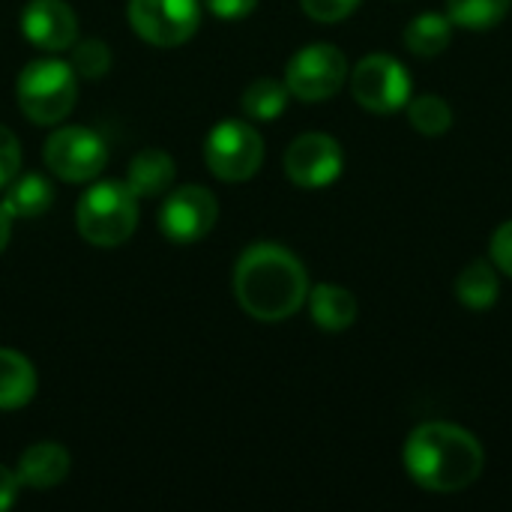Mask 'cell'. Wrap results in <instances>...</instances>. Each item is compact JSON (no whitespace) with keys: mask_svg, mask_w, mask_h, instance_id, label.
I'll list each match as a JSON object with an SVG mask.
<instances>
[{"mask_svg":"<svg viewBox=\"0 0 512 512\" xmlns=\"http://www.w3.org/2000/svg\"><path fill=\"white\" fill-rule=\"evenodd\" d=\"M42 159L48 171L66 183H90L108 165V147L87 126H60L45 138Z\"/></svg>","mask_w":512,"mask_h":512,"instance_id":"obj_7","label":"cell"},{"mask_svg":"<svg viewBox=\"0 0 512 512\" xmlns=\"http://www.w3.org/2000/svg\"><path fill=\"white\" fill-rule=\"evenodd\" d=\"M348 81V60L342 48L315 42L300 48L285 66V84L300 102H324L336 96Z\"/></svg>","mask_w":512,"mask_h":512,"instance_id":"obj_8","label":"cell"},{"mask_svg":"<svg viewBox=\"0 0 512 512\" xmlns=\"http://www.w3.org/2000/svg\"><path fill=\"white\" fill-rule=\"evenodd\" d=\"M177 177V165L165 150H141L126 171V186L138 198H156L162 195Z\"/></svg>","mask_w":512,"mask_h":512,"instance_id":"obj_16","label":"cell"},{"mask_svg":"<svg viewBox=\"0 0 512 512\" xmlns=\"http://www.w3.org/2000/svg\"><path fill=\"white\" fill-rule=\"evenodd\" d=\"M363 0H300L303 12L321 24H336L342 18H348Z\"/></svg>","mask_w":512,"mask_h":512,"instance_id":"obj_24","label":"cell"},{"mask_svg":"<svg viewBox=\"0 0 512 512\" xmlns=\"http://www.w3.org/2000/svg\"><path fill=\"white\" fill-rule=\"evenodd\" d=\"M219 219V201L204 186H180L159 207V231L174 243L204 240Z\"/></svg>","mask_w":512,"mask_h":512,"instance_id":"obj_11","label":"cell"},{"mask_svg":"<svg viewBox=\"0 0 512 512\" xmlns=\"http://www.w3.org/2000/svg\"><path fill=\"white\" fill-rule=\"evenodd\" d=\"M72 72L84 81H99L111 69V51L102 39H75L72 45Z\"/></svg>","mask_w":512,"mask_h":512,"instance_id":"obj_23","label":"cell"},{"mask_svg":"<svg viewBox=\"0 0 512 512\" xmlns=\"http://www.w3.org/2000/svg\"><path fill=\"white\" fill-rule=\"evenodd\" d=\"M501 294V282H498V267L492 261H471L459 279H456V297L465 309L474 312H486L498 303Z\"/></svg>","mask_w":512,"mask_h":512,"instance_id":"obj_18","label":"cell"},{"mask_svg":"<svg viewBox=\"0 0 512 512\" xmlns=\"http://www.w3.org/2000/svg\"><path fill=\"white\" fill-rule=\"evenodd\" d=\"M450 39H453V21L450 15H441V12H423L411 18L405 27V48L423 60L438 57L450 45Z\"/></svg>","mask_w":512,"mask_h":512,"instance_id":"obj_19","label":"cell"},{"mask_svg":"<svg viewBox=\"0 0 512 512\" xmlns=\"http://www.w3.org/2000/svg\"><path fill=\"white\" fill-rule=\"evenodd\" d=\"M306 303L312 321L327 333H342L357 321V297L342 285H330V282L315 285L309 288Z\"/></svg>","mask_w":512,"mask_h":512,"instance_id":"obj_14","label":"cell"},{"mask_svg":"<svg viewBox=\"0 0 512 512\" xmlns=\"http://www.w3.org/2000/svg\"><path fill=\"white\" fill-rule=\"evenodd\" d=\"M234 297L249 318L279 324L303 309L309 297V273L291 249L279 243H255L237 258Z\"/></svg>","mask_w":512,"mask_h":512,"instance_id":"obj_1","label":"cell"},{"mask_svg":"<svg viewBox=\"0 0 512 512\" xmlns=\"http://www.w3.org/2000/svg\"><path fill=\"white\" fill-rule=\"evenodd\" d=\"M0 204L12 216V222L15 219H36V216H42L54 204V186L39 171L15 174L6 183V195H3Z\"/></svg>","mask_w":512,"mask_h":512,"instance_id":"obj_15","label":"cell"},{"mask_svg":"<svg viewBox=\"0 0 512 512\" xmlns=\"http://www.w3.org/2000/svg\"><path fill=\"white\" fill-rule=\"evenodd\" d=\"M510 9L512 0H447V15L453 27H465L477 33L498 27Z\"/></svg>","mask_w":512,"mask_h":512,"instance_id":"obj_21","label":"cell"},{"mask_svg":"<svg viewBox=\"0 0 512 512\" xmlns=\"http://www.w3.org/2000/svg\"><path fill=\"white\" fill-rule=\"evenodd\" d=\"M204 3H207V9H210L216 18H225V21L246 18V15L258 6V0H204Z\"/></svg>","mask_w":512,"mask_h":512,"instance_id":"obj_27","label":"cell"},{"mask_svg":"<svg viewBox=\"0 0 512 512\" xmlns=\"http://www.w3.org/2000/svg\"><path fill=\"white\" fill-rule=\"evenodd\" d=\"M15 96L21 114L30 123L54 126L72 111L78 99V75L72 72L69 63L57 57H39L18 72Z\"/></svg>","mask_w":512,"mask_h":512,"instance_id":"obj_3","label":"cell"},{"mask_svg":"<svg viewBox=\"0 0 512 512\" xmlns=\"http://www.w3.org/2000/svg\"><path fill=\"white\" fill-rule=\"evenodd\" d=\"M486 465L483 444L474 432L432 420L420 423L405 441V471L408 477L435 495H456L471 489Z\"/></svg>","mask_w":512,"mask_h":512,"instance_id":"obj_2","label":"cell"},{"mask_svg":"<svg viewBox=\"0 0 512 512\" xmlns=\"http://www.w3.org/2000/svg\"><path fill=\"white\" fill-rule=\"evenodd\" d=\"M9 234H12V216L3 210V204H0V252L6 249V243H9Z\"/></svg>","mask_w":512,"mask_h":512,"instance_id":"obj_29","label":"cell"},{"mask_svg":"<svg viewBox=\"0 0 512 512\" xmlns=\"http://www.w3.org/2000/svg\"><path fill=\"white\" fill-rule=\"evenodd\" d=\"M129 24L132 30L159 48L183 45L195 36L201 24L198 0H129Z\"/></svg>","mask_w":512,"mask_h":512,"instance_id":"obj_9","label":"cell"},{"mask_svg":"<svg viewBox=\"0 0 512 512\" xmlns=\"http://www.w3.org/2000/svg\"><path fill=\"white\" fill-rule=\"evenodd\" d=\"M405 108H408L411 126L426 138H438L453 129V108L444 96H435V93L411 96V102Z\"/></svg>","mask_w":512,"mask_h":512,"instance_id":"obj_22","label":"cell"},{"mask_svg":"<svg viewBox=\"0 0 512 512\" xmlns=\"http://www.w3.org/2000/svg\"><path fill=\"white\" fill-rule=\"evenodd\" d=\"M288 99H291V90L285 81H276V78H258L252 81L243 96H240V105L243 111L252 117V120H276L285 108H288Z\"/></svg>","mask_w":512,"mask_h":512,"instance_id":"obj_20","label":"cell"},{"mask_svg":"<svg viewBox=\"0 0 512 512\" xmlns=\"http://www.w3.org/2000/svg\"><path fill=\"white\" fill-rule=\"evenodd\" d=\"M75 222L90 246L114 249L126 243L138 225V195L126 183L102 180L81 195Z\"/></svg>","mask_w":512,"mask_h":512,"instance_id":"obj_4","label":"cell"},{"mask_svg":"<svg viewBox=\"0 0 512 512\" xmlns=\"http://www.w3.org/2000/svg\"><path fill=\"white\" fill-rule=\"evenodd\" d=\"M18 492H21V483H18L15 471H9V468L0 465V512H6L15 504Z\"/></svg>","mask_w":512,"mask_h":512,"instance_id":"obj_28","label":"cell"},{"mask_svg":"<svg viewBox=\"0 0 512 512\" xmlns=\"http://www.w3.org/2000/svg\"><path fill=\"white\" fill-rule=\"evenodd\" d=\"M207 168L225 183H246L264 162V138L252 123L222 120L204 141Z\"/></svg>","mask_w":512,"mask_h":512,"instance_id":"obj_6","label":"cell"},{"mask_svg":"<svg viewBox=\"0 0 512 512\" xmlns=\"http://www.w3.org/2000/svg\"><path fill=\"white\" fill-rule=\"evenodd\" d=\"M18 168H21V144L6 126H0V189L18 174Z\"/></svg>","mask_w":512,"mask_h":512,"instance_id":"obj_26","label":"cell"},{"mask_svg":"<svg viewBox=\"0 0 512 512\" xmlns=\"http://www.w3.org/2000/svg\"><path fill=\"white\" fill-rule=\"evenodd\" d=\"M489 255H492V264L498 267V273L512 279V219L495 228V234L489 240Z\"/></svg>","mask_w":512,"mask_h":512,"instance_id":"obj_25","label":"cell"},{"mask_svg":"<svg viewBox=\"0 0 512 512\" xmlns=\"http://www.w3.org/2000/svg\"><path fill=\"white\" fill-rule=\"evenodd\" d=\"M33 396H36L33 363L12 348H0V411H18Z\"/></svg>","mask_w":512,"mask_h":512,"instance_id":"obj_17","label":"cell"},{"mask_svg":"<svg viewBox=\"0 0 512 512\" xmlns=\"http://www.w3.org/2000/svg\"><path fill=\"white\" fill-rule=\"evenodd\" d=\"M345 171L342 144L324 132H306L294 138L285 150V174L294 186L324 189L333 186Z\"/></svg>","mask_w":512,"mask_h":512,"instance_id":"obj_10","label":"cell"},{"mask_svg":"<svg viewBox=\"0 0 512 512\" xmlns=\"http://www.w3.org/2000/svg\"><path fill=\"white\" fill-rule=\"evenodd\" d=\"M69 468H72V459H69L66 447H60L54 441H39L21 453L15 477L21 486L45 492V489L60 486L69 474Z\"/></svg>","mask_w":512,"mask_h":512,"instance_id":"obj_13","label":"cell"},{"mask_svg":"<svg viewBox=\"0 0 512 512\" xmlns=\"http://www.w3.org/2000/svg\"><path fill=\"white\" fill-rule=\"evenodd\" d=\"M351 96L372 114H396L414 96L411 72L393 54H366L351 69Z\"/></svg>","mask_w":512,"mask_h":512,"instance_id":"obj_5","label":"cell"},{"mask_svg":"<svg viewBox=\"0 0 512 512\" xmlns=\"http://www.w3.org/2000/svg\"><path fill=\"white\" fill-rule=\"evenodd\" d=\"M21 33L42 51H66L78 39V18L63 0H30L21 9Z\"/></svg>","mask_w":512,"mask_h":512,"instance_id":"obj_12","label":"cell"}]
</instances>
